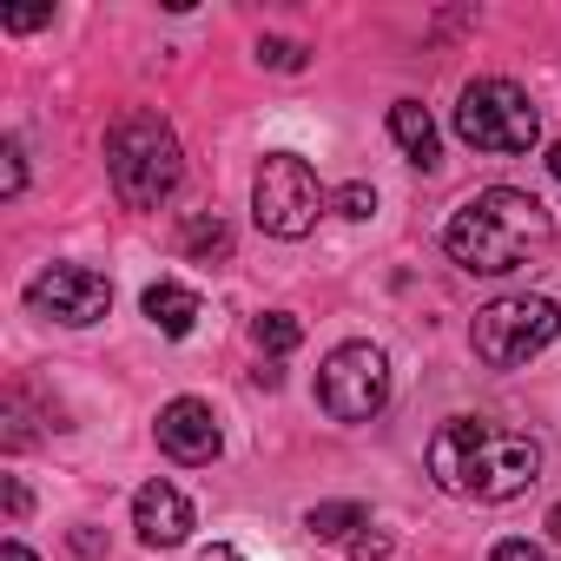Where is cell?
<instances>
[{"instance_id": "6da1fadb", "label": "cell", "mask_w": 561, "mask_h": 561, "mask_svg": "<svg viewBox=\"0 0 561 561\" xmlns=\"http://www.w3.org/2000/svg\"><path fill=\"white\" fill-rule=\"evenodd\" d=\"M430 476L462 502H508V495L535 489L541 443L528 430H508L489 416H456L430 436Z\"/></svg>"}, {"instance_id": "7a4b0ae2", "label": "cell", "mask_w": 561, "mask_h": 561, "mask_svg": "<svg viewBox=\"0 0 561 561\" xmlns=\"http://www.w3.org/2000/svg\"><path fill=\"white\" fill-rule=\"evenodd\" d=\"M554 238V218L541 198L515 192V185H489L476 192L469 205H456V218L443 225V251L476 271V277H502V271H522L548 251Z\"/></svg>"}, {"instance_id": "3957f363", "label": "cell", "mask_w": 561, "mask_h": 561, "mask_svg": "<svg viewBox=\"0 0 561 561\" xmlns=\"http://www.w3.org/2000/svg\"><path fill=\"white\" fill-rule=\"evenodd\" d=\"M106 172H113V192L133 211H159L185 179V152H179V139H172V126L159 113L133 106L106 133Z\"/></svg>"}, {"instance_id": "277c9868", "label": "cell", "mask_w": 561, "mask_h": 561, "mask_svg": "<svg viewBox=\"0 0 561 561\" xmlns=\"http://www.w3.org/2000/svg\"><path fill=\"white\" fill-rule=\"evenodd\" d=\"M456 133L476 146V152H528L541 139V113L535 100L515 87V80H469L462 100H456Z\"/></svg>"}, {"instance_id": "5b68a950", "label": "cell", "mask_w": 561, "mask_h": 561, "mask_svg": "<svg viewBox=\"0 0 561 561\" xmlns=\"http://www.w3.org/2000/svg\"><path fill=\"white\" fill-rule=\"evenodd\" d=\"M554 331H561L554 298H495V305L476 311L469 351H476L489 370H515V364H528L535 351H548Z\"/></svg>"}, {"instance_id": "8992f818", "label": "cell", "mask_w": 561, "mask_h": 561, "mask_svg": "<svg viewBox=\"0 0 561 561\" xmlns=\"http://www.w3.org/2000/svg\"><path fill=\"white\" fill-rule=\"evenodd\" d=\"M324 205H331V192L318 185V172L298 152H271L257 165V179H251V218L271 238H305Z\"/></svg>"}, {"instance_id": "52a82bcc", "label": "cell", "mask_w": 561, "mask_h": 561, "mask_svg": "<svg viewBox=\"0 0 561 561\" xmlns=\"http://www.w3.org/2000/svg\"><path fill=\"white\" fill-rule=\"evenodd\" d=\"M318 403L337 416V423H370L383 403H390V357L377 344H344L324 357L318 370Z\"/></svg>"}, {"instance_id": "ba28073f", "label": "cell", "mask_w": 561, "mask_h": 561, "mask_svg": "<svg viewBox=\"0 0 561 561\" xmlns=\"http://www.w3.org/2000/svg\"><path fill=\"white\" fill-rule=\"evenodd\" d=\"M27 305H34V318H47V324L87 331V324H100V318L113 311V285H106L100 271H87V264H47L34 285H27Z\"/></svg>"}, {"instance_id": "9c48e42d", "label": "cell", "mask_w": 561, "mask_h": 561, "mask_svg": "<svg viewBox=\"0 0 561 561\" xmlns=\"http://www.w3.org/2000/svg\"><path fill=\"white\" fill-rule=\"evenodd\" d=\"M152 430H159V449H165L172 462H211V456L225 449V436H218V416H211V403H198V397H179V403H165Z\"/></svg>"}, {"instance_id": "30bf717a", "label": "cell", "mask_w": 561, "mask_h": 561, "mask_svg": "<svg viewBox=\"0 0 561 561\" xmlns=\"http://www.w3.org/2000/svg\"><path fill=\"white\" fill-rule=\"evenodd\" d=\"M133 528H139L146 548H179V541L192 535V502H185L172 482H146V489L133 495Z\"/></svg>"}, {"instance_id": "8fae6325", "label": "cell", "mask_w": 561, "mask_h": 561, "mask_svg": "<svg viewBox=\"0 0 561 561\" xmlns=\"http://www.w3.org/2000/svg\"><path fill=\"white\" fill-rule=\"evenodd\" d=\"M390 139H397V146H403V152H410V159H416L423 172H430V165L443 159V139H436V119H430V113H423L416 100H397V106H390Z\"/></svg>"}, {"instance_id": "7c38bea8", "label": "cell", "mask_w": 561, "mask_h": 561, "mask_svg": "<svg viewBox=\"0 0 561 561\" xmlns=\"http://www.w3.org/2000/svg\"><path fill=\"white\" fill-rule=\"evenodd\" d=\"M146 318H152L165 337H185V331L198 324V291H185V285H152V291H146Z\"/></svg>"}, {"instance_id": "4fadbf2b", "label": "cell", "mask_w": 561, "mask_h": 561, "mask_svg": "<svg viewBox=\"0 0 561 561\" xmlns=\"http://www.w3.org/2000/svg\"><path fill=\"white\" fill-rule=\"evenodd\" d=\"M251 344H257L264 357H285V351H298V344H305V324H298L291 311H264V318L251 324Z\"/></svg>"}, {"instance_id": "5bb4252c", "label": "cell", "mask_w": 561, "mask_h": 561, "mask_svg": "<svg viewBox=\"0 0 561 561\" xmlns=\"http://www.w3.org/2000/svg\"><path fill=\"white\" fill-rule=\"evenodd\" d=\"M305 528H311L318 541H344L351 528H364V502H318V508L305 515Z\"/></svg>"}, {"instance_id": "9a60e30c", "label": "cell", "mask_w": 561, "mask_h": 561, "mask_svg": "<svg viewBox=\"0 0 561 561\" xmlns=\"http://www.w3.org/2000/svg\"><path fill=\"white\" fill-rule=\"evenodd\" d=\"M185 251H192V257H225V251H231L225 218H218V211H192V218H185Z\"/></svg>"}, {"instance_id": "2e32d148", "label": "cell", "mask_w": 561, "mask_h": 561, "mask_svg": "<svg viewBox=\"0 0 561 561\" xmlns=\"http://www.w3.org/2000/svg\"><path fill=\"white\" fill-rule=\"evenodd\" d=\"M257 60L277 67V73H298V67H305V47H298V41H257Z\"/></svg>"}, {"instance_id": "e0dca14e", "label": "cell", "mask_w": 561, "mask_h": 561, "mask_svg": "<svg viewBox=\"0 0 561 561\" xmlns=\"http://www.w3.org/2000/svg\"><path fill=\"white\" fill-rule=\"evenodd\" d=\"M21 185H27V165H21V146L8 139V146H0V192L21 198Z\"/></svg>"}, {"instance_id": "ac0fdd59", "label": "cell", "mask_w": 561, "mask_h": 561, "mask_svg": "<svg viewBox=\"0 0 561 561\" xmlns=\"http://www.w3.org/2000/svg\"><path fill=\"white\" fill-rule=\"evenodd\" d=\"M331 205H337V211H344V218H370V211H377V192H370V185H364V179H357V185H344V192H337V198H331Z\"/></svg>"}, {"instance_id": "d6986e66", "label": "cell", "mask_w": 561, "mask_h": 561, "mask_svg": "<svg viewBox=\"0 0 561 561\" xmlns=\"http://www.w3.org/2000/svg\"><path fill=\"white\" fill-rule=\"evenodd\" d=\"M351 554H357V561H383V554H390V535L364 528V535H351Z\"/></svg>"}, {"instance_id": "ffe728a7", "label": "cell", "mask_w": 561, "mask_h": 561, "mask_svg": "<svg viewBox=\"0 0 561 561\" xmlns=\"http://www.w3.org/2000/svg\"><path fill=\"white\" fill-rule=\"evenodd\" d=\"M54 21V8H34V14H0V27L8 34H34V27H47Z\"/></svg>"}, {"instance_id": "44dd1931", "label": "cell", "mask_w": 561, "mask_h": 561, "mask_svg": "<svg viewBox=\"0 0 561 561\" xmlns=\"http://www.w3.org/2000/svg\"><path fill=\"white\" fill-rule=\"evenodd\" d=\"M489 561H541V548H528V541H495Z\"/></svg>"}, {"instance_id": "7402d4cb", "label": "cell", "mask_w": 561, "mask_h": 561, "mask_svg": "<svg viewBox=\"0 0 561 561\" xmlns=\"http://www.w3.org/2000/svg\"><path fill=\"white\" fill-rule=\"evenodd\" d=\"M8 515H14V522H21V515H27V489H21V482H14V476H8Z\"/></svg>"}, {"instance_id": "603a6c76", "label": "cell", "mask_w": 561, "mask_h": 561, "mask_svg": "<svg viewBox=\"0 0 561 561\" xmlns=\"http://www.w3.org/2000/svg\"><path fill=\"white\" fill-rule=\"evenodd\" d=\"M198 561H244V554H238V548H231V541H211V548H205V554H198Z\"/></svg>"}, {"instance_id": "cb8c5ba5", "label": "cell", "mask_w": 561, "mask_h": 561, "mask_svg": "<svg viewBox=\"0 0 561 561\" xmlns=\"http://www.w3.org/2000/svg\"><path fill=\"white\" fill-rule=\"evenodd\" d=\"M0 561H34V548L27 541H8V548H0Z\"/></svg>"}, {"instance_id": "d4e9b609", "label": "cell", "mask_w": 561, "mask_h": 561, "mask_svg": "<svg viewBox=\"0 0 561 561\" xmlns=\"http://www.w3.org/2000/svg\"><path fill=\"white\" fill-rule=\"evenodd\" d=\"M548 535H554V541H561V502H554V508H548Z\"/></svg>"}, {"instance_id": "484cf974", "label": "cell", "mask_w": 561, "mask_h": 561, "mask_svg": "<svg viewBox=\"0 0 561 561\" xmlns=\"http://www.w3.org/2000/svg\"><path fill=\"white\" fill-rule=\"evenodd\" d=\"M548 172H554V179H561V139H554V146H548Z\"/></svg>"}]
</instances>
